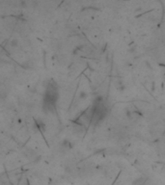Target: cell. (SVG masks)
Returning a JSON list of instances; mask_svg holds the SVG:
<instances>
[{"mask_svg": "<svg viewBox=\"0 0 165 185\" xmlns=\"http://www.w3.org/2000/svg\"><path fill=\"white\" fill-rule=\"evenodd\" d=\"M58 98V91H57L56 85L51 82L46 86V94H44V108L49 111H53L55 108V104Z\"/></svg>", "mask_w": 165, "mask_h": 185, "instance_id": "cell-1", "label": "cell"}, {"mask_svg": "<svg viewBox=\"0 0 165 185\" xmlns=\"http://www.w3.org/2000/svg\"><path fill=\"white\" fill-rule=\"evenodd\" d=\"M17 40H13V42H12V46H16V45H17Z\"/></svg>", "mask_w": 165, "mask_h": 185, "instance_id": "cell-2", "label": "cell"}]
</instances>
